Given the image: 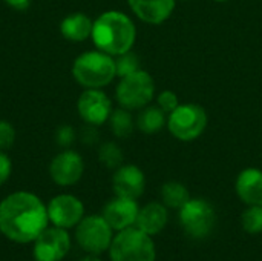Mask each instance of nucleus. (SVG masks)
<instances>
[{
    "mask_svg": "<svg viewBox=\"0 0 262 261\" xmlns=\"http://www.w3.org/2000/svg\"><path fill=\"white\" fill-rule=\"evenodd\" d=\"M49 226L48 208L29 191H15L0 202V232L8 240L28 245Z\"/></svg>",
    "mask_w": 262,
    "mask_h": 261,
    "instance_id": "obj_1",
    "label": "nucleus"
},
{
    "mask_svg": "<svg viewBox=\"0 0 262 261\" xmlns=\"http://www.w3.org/2000/svg\"><path fill=\"white\" fill-rule=\"evenodd\" d=\"M137 38L134 20L123 11L109 9L101 12L92 26L91 40L94 46L112 57L132 51Z\"/></svg>",
    "mask_w": 262,
    "mask_h": 261,
    "instance_id": "obj_2",
    "label": "nucleus"
},
{
    "mask_svg": "<svg viewBox=\"0 0 262 261\" xmlns=\"http://www.w3.org/2000/svg\"><path fill=\"white\" fill-rule=\"evenodd\" d=\"M71 74L84 89H103L117 77L115 58L97 48L84 51L72 62Z\"/></svg>",
    "mask_w": 262,
    "mask_h": 261,
    "instance_id": "obj_3",
    "label": "nucleus"
},
{
    "mask_svg": "<svg viewBox=\"0 0 262 261\" xmlns=\"http://www.w3.org/2000/svg\"><path fill=\"white\" fill-rule=\"evenodd\" d=\"M111 261H155L157 248L150 235L137 226L118 231L109 248Z\"/></svg>",
    "mask_w": 262,
    "mask_h": 261,
    "instance_id": "obj_4",
    "label": "nucleus"
},
{
    "mask_svg": "<svg viewBox=\"0 0 262 261\" xmlns=\"http://www.w3.org/2000/svg\"><path fill=\"white\" fill-rule=\"evenodd\" d=\"M155 97V82L152 75L138 69L129 75L118 80L115 88V100L121 108L129 111H140L141 108L150 105Z\"/></svg>",
    "mask_w": 262,
    "mask_h": 261,
    "instance_id": "obj_5",
    "label": "nucleus"
},
{
    "mask_svg": "<svg viewBox=\"0 0 262 261\" xmlns=\"http://www.w3.org/2000/svg\"><path fill=\"white\" fill-rule=\"evenodd\" d=\"M209 123L207 112L196 103L178 105L170 114H167V129L180 142H193L200 138Z\"/></svg>",
    "mask_w": 262,
    "mask_h": 261,
    "instance_id": "obj_6",
    "label": "nucleus"
},
{
    "mask_svg": "<svg viewBox=\"0 0 262 261\" xmlns=\"http://www.w3.org/2000/svg\"><path fill=\"white\" fill-rule=\"evenodd\" d=\"M178 215L184 234L193 240L207 238L216 225L215 208L204 198H190L178 211Z\"/></svg>",
    "mask_w": 262,
    "mask_h": 261,
    "instance_id": "obj_7",
    "label": "nucleus"
},
{
    "mask_svg": "<svg viewBox=\"0 0 262 261\" xmlns=\"http://www.w3.org/2000/svg\"><path fill=\"white\" fill-rule=\"evenodd\" d=\"M115 231L109 226L103 215H84L75 226L77 245L91 255H100L109 251Z\"/></svg>",
    "mask_w": 262,
    "mask_h": 261,
    "instance_id": "obj_8",
    "label": "nucleus"
},
{
    "mask_svg": "<svg viewBox=\"0 0 262 261\" xmlns=\"http://www.w3.org/2000/svg\"><path fill=\"white\" fill-rule=\"evenodd\" d=\"M51 180L61 188L77 185L84 174V160L80 152L72 148L61 149L52 157L48 168Z\"/></svg>",
    "mask_w": 262,
    "mask_h": 261,
    "instance_id": "obj_9",
    "label": "nucleus"
},
{
    "mask_svg": "<svg viewBox=\"0 0 262 261\" xmlns=\"http://www.w3.org/2000/svg\"><path fill=\"white\" fill-rule=\"evenodd\" d=\"M71 251V235L68 229L48 226L35 240L32 246V257L35 261H63Z\"/></svg>",
    "mask_w": 262,
    "mask_h": 261,
    "instance_id": "obj_10",
    "label": "nucleus"
},
{
    "mask_svg": "<svg viewBox=\"0 0 262 261\" xmlns=\"http://www.w3.org/2000/svg\"><path fill=\"white\" fill-rule=\"evenodd\" d=\"M114 111L112 100L103 89H83L77 100V112L83 123L101 126Z\"/></svg>",
    "mask_w": 262,
    "mask_h": 261,
    "instance_id": "obj_11",
    "label": "nucleus"
},
{
    "mask_svg": "<svg viewBox=\"0 0 262 261\" xmlns=\"http://www.w3.org/2000/svg\"><path fill=\"white\" fill-rule=\"evenodd\" d=\"M46 208L49 223L61 229L75 228L84 217L83 202L72 194H58L52 197Z\"/></svg>",
    "mask_w": 262,
    "mask_h": 261,
    "instance_id": "obj_12",
    "label": "nucleus"
},
{
    "mask_svg": "<svg viewBox=\"0 0 262 261\" xmlns=\"http://www.w3.org/2000/svg\"><path fill=\"white\" fill-rule=\"evenodd\" d=\"M112 189L118 197L138 200L146 189V175L137 165H121L112 175Z\"/></svg>",
    "mask_w": 262,
    "mask_h": 261,
    "instance_id": "obj_13",
    "label": "nucleus"
},
{
    "mask_svg": "<svg viewBox=\"0 0 262 261\" xmlns=\"http://www.w3.org/2000/svg\"><path fill=\"white\" fill-rule=\"evenodd\" d=\"M138 212H140V206H138L137 200L115 195L112 200H109L104 205L101 215L109 223V226L115 232H118V231L127 229L130 226H135Z\"/></svg>",
    "mask_w": 262,
    "mask_h": 261,
    "instance_id": "obj_14",
    "label": "nucleus"
},
{
    "mask_svg": "<svg viewBox=\"0 0 262 261\" xmlns=\"http://www.w3.org/2000/svg\"><path fill=\"white\" fill-rule=\"evenodd\" d=\"M137 18L147 25H161L173 12L177 0H127Z\"/></svg>",
    "mask_w": 262,
    "mask_h": 261,
    "instance_id": "obj_15",
    "label": "nucleus"
},
{
    "mask_svg": "<svg viewBox=\"0 0 262 261\" xmlns=\"http://www.w3.org/2000/svg\"><path fill=\"white\" fill-rule=\"evenodd\" d=\"M238 198L247 205L262 206V171L258 168H247L241 171L235 182Z\"/></svg>",
    "mask_w": 262,
    "mask_h": 261,
    "instance_id": "obj_16",
    "label": "nucleus"
},
{
    "mask_svg": "<svg viewBox=\"0 0 262 261\" xmlns=\"http://www.w3.org/2000/svg\"><path fill=\"white\" fill-rule=\"evenodd\" d=\"M167 222H169L167 208L161 202H152L140 208L135 226L144 234L155 237L164 231V228L167 226Z\"/></svg>",
    "mask_w": 262,
    "mask_h": 261,
    "instance_id": "obj_17",
    "label": "nucleus"
},
{
    "mask_svg": "<svg viewBox=\"0 0 262 261\" xmlns=\"http://www.w3.org/2000/svg\"><path fill=\"white\" fill-rule=\"evenodd\" d=\"M92 26H94V20L88 14L77 11L64 15L58 25V29L63 38H66L68 42L81 43L91 38Z\"/></svg>",
    "mask_w": 262,
    "mask_h": 261,
    "instance_id": "obj_18",
    "label": "nucleus"
},
{
    "mask_svg": "<svg viewBox=\"0 0 262 261\" xmlns=\"http://www.w3.org/2000/svg\"><path fill=\"white\" fill-rule=\"evenodd\" d=\"M167 123V114L157 105H147L138 111L135 118V126L147 135L160 132Z\"/></svg>",
    "mask_w": 262,
    "mask_h": 261,
    "instance_id": "obj_19",
    "label": "nucleus"
},
{
    "mask_svg": "<svg viewBox=\"0 0 262 261\" xmlns=\"http://www.w3.org/2000/svg\"><path fill=\"white\" fill-rule=\"evenodd\" d=\"M160 197H161V203L167 209H178L180 211L190 200V192L180 182H167L161 186Z\"/></svg>",
    "mask_w": 262,
    "mask_h": 261,
    "instance_id": "obj_20",
    "label": "nucleus"
},
{
    "mask_svg": "<svg viewBox=\"0 0 262 261\" xmlns=\"http://www.w3.org/2000/svg\"><path fill=\"white\" fill-rule=\"evenodd\" d=\"M132 111L126 109V108H115L112 112H111V117L107 120L109 123V128L112 131V134L117 137V138H127L132 135L134 129L137 128L135 126V118L134 115L130 114Z\"/></svg>",
    "mask_w": 262,
    "mask_h": 261,
    "instance_id": "obj_21",
    "label": "nucleus"
},
{
    "mask_svg": "<svg viewBox=\"0 0 262 261\" xmlns=\"http://www.w3.org/2000/svg\"><path fill=\"white\" fill-rule=\"evenodd\" d=\"M98 160L107 169H117L123 165L124 155L121 148L115 142H104L98 148Z\"/></svg>",
    "mask_w": 262,
    "mask_h": 261,
    "instance_id": "obj_22",
    "label": "nucleus"
},
{
    "mask_svg": "<svg viewBox=\"0 0 262 261\" xmlns=\"http://www.w3.org/2000/svg\"><path fill=\"white\" fill-rule=\"evenodd\" d=\"M241 226L250 235L262 234V206H247L241 215Z\"/></svg>",
    "mask_w": 262,
    "mask_h": 261,
    "instance_id": "obj_23",
    "label": "nucleus"
},
{
    "mask_svg": "<svg viewBox=\"0 0 262 261\" xmlns=\"http://www.w3.org/2000/svg\"><path fill=\"white\" fill-rule=\"evenodd\" d=\"M114 58H115V71H117V77L118 78H121L124 75H129V74H132V72H135L138 69H141L140 68V58L132 51H127L124 54H120V55H117Z\"/></svg>",
    "mask_w": 262,
    "mask_h": 261,
    "instance_id": "obj_24",
    "label": "nucleus"
},
{
    "mask_svg": "<svg viewBox=\"0 0 262 261\" xmlns=\"http://www.w3.org/2000/svg\"><path fill=\"white\" fill-rule=\"evenodd\" d=\"M77 138H78V134H77V131L71 125H61V126H58L55 129V134H54L55 145L60 146L61 149L72 148V145L75 143Z\"/></svg>",
    "mask_w": 262,
    "mask_h": 261,
    "instance_id": "obj_25",
    "label": "nucleus"
},
{
    "mask_svg": "<svg viewBox=\"0 0 262 261\" xmlns=\"http://www.w3.org/2000/svg\"><path fill=\"white\" fill-rule=\"evenodd\" d=\"M15 129L11 122L0 120V151H8L12 148L15 142Z\"/></svg>",
    "mask_w": 262,
    "mask_h": 261,
    "instance_id": "obj_26",
    "label": "nucleus"
},
{
    "mask_svg": "<svg viewBox=\"0 0 262 261\" xmlns=\"http://www.w3.org/2000/svg\"><path fill=\"white\" fill-rule=\"evenodd\" d=\"M178 105H180V98L173 91L166 89V91L160 92L158 97H157V106L160 109H163L166 114H170Z\"/></svg>",
    "mask_w": 262,
    "mask_h": 261,
    "instance_id": "obj_27",
    "label": "nucleus"
},
{
    "mask_svg": "<svg viewBox=\"0 0 262 261\" xmlns=\"http://www.w3.org/2000/svg\"><path fill=\"white\" fill-rule=\"evenodd\" d=\"M98 126H94V125H86L80 129L78 132V138L81 143L88 145V146H92L98 142Z\"/></svg>",
    "mask_w": 262,
    "mask_h": 261,
    "instance_id": "obj_28",
    "label": "nucleus"
},
{
    "mask_svg": "<svg viewBox=\"0 0 262 261\" xmlns=\"http://www.w3.org/2000/svg\"><path fill=\"white\" fill-rule=\"evenodd\" d=\"M12 174V160L6 151H0V186L5 185Z\"/></svg>",
    "mask_w": 262,
    "mask_h": 261,
    "instance_id": "obj_29",
    "label": "nucleus"
},
{
    "mask_svg": "<svg viewBox=\"0 0 262 261\" xmlns=\"http://www.w3.org/2000/svg\"><path fill=\"white\" fill-rule=\"evenodd\" d=\"M3 3L12 9H17V11H25L29 5H31V0H3Z\"/></svg>",
    "mask_w": 262,
    "mask_h": 261,
    "instance_id": "obj_30",
    "label": "nucleus"
},
{
    "mask_svg": "<svg viewBox=\"0 0 262 261\" xmlns=\"http://www.w3.org/2000/svg\"><path fill=\"white\" fill-rule=\"evenodd\" d=\"M80 261H101V260L98 258V255H91V254H89V255H86L84 258H81Z\"/></svg>",
    "mask_w": 262,
    "mask_h": 261,
    "instance_id": "obj_31",
    "label": "nucleus"
},
{
    "mask_svg": "<svg viewBox=\"0 0 262 261\" xmlns=\"http://www.w3.org/2000/svg\"><path fill=\"white\" fill-rule=\"evenodd\" d=\"M213 2H229V0H213Z\"/></svg>",
    "mask_w": 262,
    "mask_h": 261,
    "instance_id": "obj_32",
    "label": "nucleus"
}]
</instances>
